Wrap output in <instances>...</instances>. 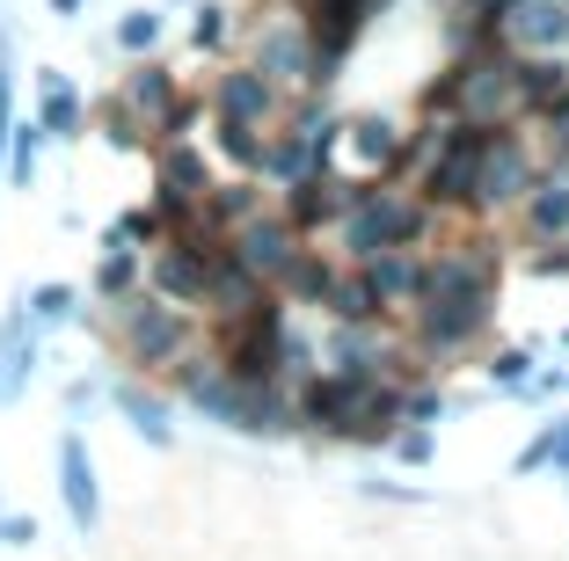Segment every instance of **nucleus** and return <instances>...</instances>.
<instances>
[{
  "label": "nucleus",
  "instance_id": "a211bd4d",
  "mask_svg": "<svg viewBox=\"0 0 569 561\" xmlns=\"http://www.w3.org/2000/svg\"><path fill=\"white\" fill-rule=\"evenodd\" d=\"M161 284H168V292H204V270L198 263H190V256H161Z\"/></svg>",
  "mask_w": 569,
  "mask_h": 561
},
{
  "label": "nucleus",
  "instance_id": "f3484780",
  "mask_svg": "<svg viewBox=\"0 0 569 561\" xmlns=\"http://www.w3.org/2000/svg\"><path fill=\"white\" fill-rule=\"evenodd\" d=\"M124 415H132V423L139 430H147V438H153V445H168V415H161V401H147V394H132V387H124Z\"/></svg>",
  "mask_w": 569,
  "mask_h": 561
},
{
  "label": "nucleus",
  "instance_id": "dca6fc26",
  "mask_svg": "<svg viewBox=\"0 0 569 561\" xmlns=\"http://www.w3.org/2000/svg\"><path fill=\"white\" fill-rule=\"evenodd\" d=\"M73 117H81L73 88L67 81H44V124H37V132H73Z\"/></svg>",
  "mask_w": 569,
  "mask_h": 561
},
{
  "label": "nucleus",
  "instance_id": "1a4fd4ad",
  "mask_svg": "<svg viewBox=\"0 0 569 561\" xmlns=\"http://www.w3.org/2000/svg\"><path fill=\"white\" fill-rule=\"evenodd\" d=\"M526 190H533V212H526V227H533L540 241H555V233H569V176L526 182Z\"/></svg>",
  "mask_w": 569,
  "mask_h": 561
},
{
  "label": "nucleus",
  "instance_id": "f8f14e48",
  "mask_svg": "<svg viewBox=\"0 0 569 561\" xmlns=\"http://www.w3.org/2000/svg\"><path fill=\"white\" fill-rule=\"evenodd\" d=\"M343 204H351V190H343L336 176H300V198H292L300 219H336Z\"/></svg>",
  "mask_w": 569,
  "mask_h": 561
},
{
  "label": "nucleus",
  "instance_id": "bb28decb",
  "mask_svg": "<svg viewBox=\"0 0 569 561\" xmlns=\"http://www.w3.org/2000/svg\"><path fill=\"white\" fill-rule=\"evenodd\" d=\"M219 30H227V22H219V8H204V16H198V44H219Z\"/></svg>",
  "mask_w": 569,
  "mask_h": 561
},
{
  "label": "nucleus",
  "instance_id": "2eb2a0df",
  "mask_svg": "<svg viewBox=\"0 0 569 561\" xmlns=\"http://www.w3.org/2000/svg\"><path fill=\"white\" fill-rule=\"evenodd\" d=\"M358 16H366V0H315V37H329V51L351 44Z\"/></svg>",
  "mask_w": 569,
  "mask_h": 561
},
{
  "label": "nucleus",
  "instance_id": "412c9836",
  "mask_svg": "<svg viewBox=\"0 0 569 561\" xmlns=\"http://www.w3.org/2000/svg\"><path fill=\"white\" fill-rule=\"evenodd\" d=\"M118 37H124V44H132V51H139V44H153V37H161V22H153V16H132V22H124V30H118Z\"/></svg>",
  "mask_w": 569,
  "mask_h": 561
},
{
  "label": "nucleus",
  "instance_id": "4468645a",
  "mask_svg": "<svg viewBox=\"0 0 569 561\" xmlns=\"http://www.w3.org/2000/svg\"><path fill=\"white\" fill-rule=\"evenodd\" d=\"M176 314H161V307H147V299H139V314H132V343L147 350V358H161V350H176Z\"/></svg>",
  "mask_w": 569,
  "mask_h": 561
},
{
  "label": "nucleus",
  "instance_id": "393cba45",
  "mask_svg": "<svg viewBox=\"0 0 569 561\" xmlns=\"http://www.w3.org/2000/svg\"><path fill=\"white\" fill-rule=\"evenodd\" d=\"M533 460H562V467H569V423H562V430H555V438H548V445H540V452H533Z\"/></svg>",
  "mask_w": 569,
  "mask_h": 561
},
{
  "label": "nucleus",
  "instance_id": "6e6552de",
  "mask_svg": "<svg viewBox=\"0 0 569 561\" xmlns=\"http://www.w3.org/2000/svg\"><path fill=\"white\" fill-rule=\"evenodd\" d=\"M366 278H372V292H380V299H417L423 263H409L402 248H372V256H366Z\"/></svg>",
  "mask_w": 569,
  "mask_h": 561
},
{
  "label": "nucleus",
  "instance_id": "6ab92c4d",
  "mask_svg": "<svg viewBox=\"0 0 569 561\" xmlns=\"http://www.w3.org/2000/svg\"><path fill=\"white\" fill-rule=\"evenodd\" d=\"M73 314V292L67 284H44V292H37V321H67Z\"/></svg>",
  "mask_w": 569,
  "mask_h": 561
},
{
  "label": "nucleus",
  "instance_id": "20e7f679",
  "mask_svg": "<svg viewBox=\"0 0 569 561\" xmlns=\"http://www.w3.org/2000/svg\"><path fill=\"white\" fill-rule=\"evenodd\" d=\"M446 110H460L468 117V124H497L503 110H511V102H526L519 96V67H511V59H475V67H460L446 81Z\"/></svg>",
  "mask_w": 569,
  "mask_h": 561
},
{
  "label": "nucleus",
  "instance_id": "9b49d317",
  "mask_svg": "<svg viewBox=\"0 0 569 561\" xmlns=\"http://www.w3.org/2000/svg\"><path fill=\"white\" fill-rule=\"evenodd\" d=\"M219 102H227L234 124H256V117H270V81H263V73H227Z\"/></svg>",
  "mask_w": 569,
  "mask_h": 561
},
{
  "label": "nucleus",
  "instance_id": "f03ea898",
  "mask_svg": "<svg viewBox=\"0 0 569 561\" xmlns=\"http://www.w3.org/2000/svg\"><path fill=\"white\" fill-rule=\"evenodd\" d=\"M526 182H533V153H526V139L503 132V124H482V139H475L468 198L475 204H511V198H526Z\"/></svg>",
  "mask_w": 569,
  "mask_h": 561
},
{
  "label": "nucleus",
  "instance_id": "0eeeda50",
  "mask_svg": "<svg viewBox=\"0 0 569 561\" xmlns=\"http://www.w3.org/2000/svg\"><path fill=\"white\" fill-rule=\"evenodd\" d=\"M292 263V227H249L241 233V270L249 278H284Z\"/></svg>",
  "mask_w": 569,
  "mask_h": 561
},
{
  "label": "nucleus",
  "instance_id": "aec40b11",
  "mask_svg": "<svg viewBox=\"0 0 569 561\" xmlns=\"http://www.w3.org/2000/svg\"><path fill=\"white\" fill-rule=\"evenodd\" d=\"M30 168H37V124H22V139H16V182H30Z\"/></svg>",
  "mask_w": 569,
  "mask_h": 561
},
{
  "label": "nucleus",
  "instance_id": "423d86ee",
  "mask_svg": "<svg viewBox=\"0 0 569 561\" xmlns=\"http://www.w3.org/2000/svg\"><path fill=\"white\" fill-rule=\"evenodd\" d=\"M59 474H67V511L73 525H96V467H88L81 438H59Z\"/></svg>",
  "mask_w": 569,
  "mask_h": 561
},
{
  "label": "nucleus",
  "instance_id": "b1692460",
  "mask_svg": "<svg viewBox=\"0 0 569 561\" xmlns=\"http://www.w3.org/2000/svg\"><path fill=\"white\" fill-rule=\"evenodd\" d=\"M0 540H8V547H30L37 525H30V518H8V525H0Z\"/></svg>",
  "mask_w": 569,
  "mask_h": 561
},
{
  "label": "nucleus",
  "instance_id": "ddd939ff",
  "mask_svg": "<svg viewBox=\"0 0 569 561\" xmlns=\"http://www.w3.org/2000/svg\"><path fill=\"white\" fill-rule=\"evenodd\" d=\"M321 299H329V307H336L343 321H372V314L387 307V299L372 292V278H351V284H336V278H329V292H321Z\"/></svg>",
  "mask_w": 569,
  "mask_h": 561
},
{
  "label": "nucleus",
  "instance_id": "39448f33",
  "mask_svg": "<svg viewBox=\"0 0 569 561\" xmlns=\"http://www.w3.org/2000/svg\"><path fill=\"white\" fill-rule=\"evenodd\" d=\"M503 37L526 51H562L569 44V0H511L503 8Z\"/></svg>",
  "mask_w": 569,
  "mask_h": 561
},
{
  "label": "nucleus",
  "instance_id": "9d476101",
  "mask_svg": "<svg viewBox=\"0 0 569 561\" xmlns=\"http://www.w3.org/2000/svg\"><path fill=\"white\" fill-rule=\"evenodd\" d=\"M351 153H358V168H395L402 161V132H395L387 117H358L351 124Z\"/></svg>",
  "mask_w": 569,
  "mask_h": 561
},
{
  "label": "nucleus",
  "instance_id": "a878e982",
  "mask_svg": "<svg viewBox=\"0 0 569 561\" xmlns=\"http://www.w3.org/2000/svg\"><path fill=\"white\" fill-rule=\"evenodd\" d=\"M0 147H8V44H0Z\"/></svg>",
  "mask_w": 569,
  "mask_h": 561
},
{
  "label": "nucleus",
  "instance_id": "cd10ccee",
  "mask_svg": "<svg viewBox=\"0 0 569 561\" xmlns=\"http://www.w3.org/2000/svg\"><path fill=\"white\" fill-rule=\"evenodd\" d=\"M51 8H59V16H73V8H81V0H51Z\"/></svg>",
  "mask_w": 569,
  "mask_h": 561
},
{
  "label": "nucleus",
  "instance_id": "4be33fe9",
  "mask_svg": "<svg viewBox=\"0 0 569 561\" xmlns=\"http://www.w3.org/2000/svg\"><path fill=\"white\" fill-rule=\"evenodd\" d=\"M124 284H132V256H110L102 263V292H124Z\"/></svg>",
  "mask_w": 569,
  "mask_h": 561
},
{
  "label": "nucleus",
  "instance_id": "f257e3e1",
  "mask_svg": "<svg viewBox=\"0 0 569 561\" xmlns=\"http://www.w3.org/2000/svg\"><path fill=\"white\" fill-rule=\"evenodd\" d=\"M417 299H423V343L438 350L468 343L489 321V263L482 256H438V263H423Z\"/></svg>",
  "mask_w": 569,
  "mask_h": 561
},
{
  "label": "nucleus",
  "instance_id": "5701e85b",
  "mask_svg": "<svg viewBox=\"0 0 569 561\" xmlns=\"http://www.w3.org/2000/svg\"><path fill=\"white\" fill-rule=\"evenodd\" d=\"M489 372H497V380H503V387H519V380H526V358H519V350H503V358H497V364H489Z\"/></svg>",
  "mask_w": 569,
  "mask_h": 561
},
{
  "label": "nucleus",
  "instance_id": "7ed1b4c3",
  "mask_svg": "<svg viewBox=\"0 0 569 561\" xmlns=\"http://www.w3.org/2000/svg\"><path fill=\"white\" fill-rule=\"evenodd\" d=\"M343 219H351V256H372V248H402L423 233V204L395 198V190H351V204H343Z\"/></svg>",
  "mask_w": 569,
  "mask_h": 561
}]
</instances>
